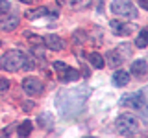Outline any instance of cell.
Returning <instances> with one entry per match:
<instances>
[{"instance_id":"obj_1","label":"cell","mask_w":148,"mask_h":138,"mask_svg":"<svg viewBox=\"0 0 148 138\" xmlns=\"http://www.w3.org/2000/svg\"><path fill=\"white\" fill-rule=\"evenodd\" d=\"M89 94H91V90L87 89L85 85H78V87H74V89L59 90L58 96H56V105L59 107L61 116L63 118L78 116V114L85 109Z\"/></svg>"},{"instance_id":"obj_2","label":"cell","mask_w":148,"mask_h":138,"mask_svg":"<svg viewBox=\"0 0 148 138\" xmlns=\"http://www.w3.org/2000/svg\"><path fill=\"white\" fill-rule=\"evenodd\" d=\"M24 61H26V53H22L21 50H9L0 57V70H6V72L22 70Z\"/></svg>"},{"instance_id":"obj_3","label":"cell","mask_w":148,"mask_h":138,"mask_svg":"<svg viewBox=\"0 0 148 138\" xmlns=\"http://www.w3.org/2000/svg\"><path fill=\"white\" fill-rule=\"evenodd\" d=\"M115 125H117L119 135H122V136H132L133 133L137 131L139 122H137V118L133 116L132 112H122V114H119Z\"/></svg>"},{"instance_id":"obj_4","label":"cell","mask_w":148,"mask_h":138,"mask_svg":"<svg viewBox=\"0 0 148 138\" xmlns=\"http://www.w3.org/2000/svg\"><path fill=\"white\" fill-rule=\"evenodd\" d=\"M146 90L141 89L139 92H132V94L122 96L120 99V105L122 107H130V109H135V110H145L146 109V98H145Z\"/></svg>"},{"instance_id":"obj_5","label":"cell","mask_w":148,"mask_h":138,"mask_svg":"<svg viewBox=\"0 0 148 138\" xmlns=\"http://www.w3.org/2000/svg\"><path fill=\"white\" fill-rule=\"evenodd\" d=\"M111 11L119 17H126V18H137V9L132 4V0H113L111 2Z\"/></svg>"},{"instance_id":"obj_6","label":"cell","mask_w":148,"mask_h":138,"mask_svg":"<svg viewBox=\"0 0 148 138\" xmlns=\"http://www.w3.org/2000/svg\"><path fill=\"white\" fill-rule=\"evenodd\" d=\"M45 89V83L39 79V77H34V76H28L22 79V90L26 92L28 96H37L41 94Z\"/></svg>"},{"instance_id":"obj_7","label":"cell","mask_w":148,"mask_h":138,"mask_svg":"<svg viewBox=\"0 0 148 138\" xmlns=\"http://www.w3.org/2000/svg\"><path fill=\"white\" fill-rule=\"evenodd\" d=\"M43 44L46 46V48L54 50V52H59V50H63V48H65V41H63V39H59L58 35H52V33L43 37Z\"/></svg>"},{"instance_id":"obj_8","label":"cell","mask_w":148,"mask_h":138,"mask_svg":"<svg viewBox=\"0 0 148 138\" xmlns=\"http://www.w3.org/2000/svg\"><path fill=\"white\" fill-rule=\"evenodd\" d=\"M18 26V15H8L4 18H0V30L2 31H13Z\"/></svg>"},{"instance_id":"obj_9","label":"cell","mask_w":148,"mask_h":138,"mask_svg":"<svg viewBox=\"0 0 148 138\" xmlns=\"http://www.w3.org/2000/svg\"><path fill=\"white\" fill-rule=\"evenodd\" d=\"M109 26H111V30H113V33L115 35H120V37H126V35H130V31H132L130 24L120 22V20H111Z\"/></svg>"},{"instance_id":"obj_10","label":"cell","mask_w":148,"mask_h":138,"mask_svg":"<svg viewBox=\"0 0 148 138\" xmlns=\"http://www.w3.org/2000/svg\"><path fill=\"white\" fill-rule=\"evenodd\" d=\"M59 11H56V9H48V7H37L35 11H28L26 13V17L30 18V20H35V18H39V17H46V15H52L56 17Z\"/></svg>"},{"instance_id":"obj_11","label":"cell","mask_w":148,"mask_h":138,"mask_svg":"<svg viewBox=\"0 0 148 138\" xmlns=\"http://www.w3.org/2000/svg\"><path fill=\"white\" fill-rule=\"evenodd\" d=\"M130 83V74L126 70H117L113 74V85L115 87H126Z\"/></svg>"},{"instance_id":"obj_12","label":"cell","mask_w":148,"mask_h":138,"mask_svg":"<svg viewBox=\"0 0 148 138\" xmlns=\"http://www.w3.org/2000/svg\"><path fill=\"white\" fill-rule=\"evenodd\" d=\"M148 72V64L145 59H137V61L132 63V74L133 76H145Z\"/></svg>"},{"instance_id":"obj_13","label":"cell","mask_w":148,"mask_h":138,"mask_svg":"<svg viewBox=\"0 0 148 138\" xmlns=\"http://www.w3.org/2000/svg\"><path fill=\"white\" fill-rule=\"evenodd\" d=\"M37 123H39L43 129H52V127H54V116H52L50 112L39 114V118H37Z\"/></svg>"},{"instance_id":"obj_14","label":"cell","mask_w":148,"mask_h":138,"mask_svg":"<svg viewBox=\"0 0 148 138\" xmlns=\"http://www.w3.org/2000/svg\"><path fill=\"white\" fill-rule=\"evenodd\" d=\"M32 129H34V123H32L30 120H24V122L17 127V135L18 136H28L32 133Z\"/></svg>"},{"instance_id":"obj_15","label":"cell","mask_w":148,"mask_h":138,"mask_svg":"<svg viewBox=\"0 0 148 138\" xmlns=\"http://www.w3.org/2000/svg\"><path fill=\"white\" fill-rule=\"evenodd\" d=\"M87 59H89V63L92 64L95 68H104V57H102L100 53H87Z\"/></svg>"},{"instance_id":"obj_16","label":"cell","mask_w":148,"mask_h":138,"mask_svg":"<svg viewBox=\"0 0 148 138\" xmlns=\"http://www.w3.org/2000/svg\"><path fill=\"white\" fill-rule=\"evenodd\" d=\"M135 46H137V48H146V46H148V31L146 30L139 31V35L135 39Z\"/></svg>"},{"instance_id":"obj_17","label":"cell","mask_w":148,"mask_h":138,"mask_svg":"<svg viewBox=\"0 0 148 138\" xmlns=\"http://www.w3.org/2000/svg\"><path fill=\"white\" fill-rule=\"evenodd\" d=\"M122 55H119V50H111V52L108 53V61H109V64L111 66H119L120 63H122Z\"/></svg>"},{"instance_id":"obj_18","label":"cell","mask_w":148,"mask_h":138,"mask_svg":"<svg viewBox=\"0 0 148 138\" xmlns=\"http://www.w3.org/2000/svg\"><path fill=\"white\" fill-rule=\"evenodd\" d=\"M78 76H80V74H78L76 68H71V66H69V68H67V72L63 74L61 81H65V83H67V81H76V79H78Z\"/></svg>"},{"instance_id":"obj_19","label":"cell","mask_w":148,"mask_h":138,"mask_svg":"<svg viewBox=\"0 0 148 138\" xmlns=\"http://www.w3.org/2000/svg\"><path fill=\"white\" fill-rule=\"evenodd\" d=\"M67 68H69V66H67V64H65L63 61H56V63H54V70L58 72L59 79H61V77H63V74L67 72Z\"/></svg>"},{"instance_id":"obj_20","label":"cell","mask_w":148,"mask_h":138,"mask_svg":"<svg viewBox=\"0 0 148 138\" xmlns=\"http://www.w3.org/2000/svg\"><path fill=\"white\" fill-rule=\"evenodd\" d=\"M92 0H71V6H72V9H83V7L89 6Z\"/></svg>"},{"instance_id":"obj_21","label":"cell","mask_w":148,"mask_h":138,"mask_svg":"<svg viewBox=\"0 0 148 138\" xmlns=\"http://www.w3.org/2000/svg\"><path fill=\"white\" fill-rule=\"evenodd\" d=\"M9 9H11V4H9L8 0H0V15L9 13Z\"/></svg>"},{"instance_id":"obj_22","label":"cell","mask_w":148,"mask_h":138,"mask_svg":"<svg viewBox=\"0 0 148 138\" xmlns=\"http://www.w3.org/2000/svg\"><path fill=\"white\" fill-rule=\"evenodd\" d=\"M8 89H9V81L6 77H2V79H0V92H6Z\"/></svg>"},{"instance_id":"obj_23","label":"cell","mask_w":148,"mask_h":138,"mask_svg":"<svg viewBox=\"0 0 148 138\" xmlns=\"http://www.w3.org/2000/svg\"><path fill=\"white\" fill-rule=\"evenodd\" d=\"M74 37H76V43H83V37H85V33H83V31H78Z\"/></svg>"},{"instance_id":"obj_24","label":"cell","mask_w":148,"mask_h":138,"mask_svg":"<svg viewBox=\"0 0 148 138\" xmlns=\"http://www.w3.org/2000/svg\"><path fill=\"white\" fill-rule=\"evenodd\" d=\"M139 4H141L143 9H148V2H146V0H139Z\"/></svg>"},{"instance_id":"obj_25","label":"cell","mask_w":148,"mask_h":138,"mask_svg":"<svg viewBox=\"0 0 148 138\" xmlns=\"http://www.w3.org/2000/svg\"><path fill=\"white\" fill-rule=\"evenodd\" d=\"M32 107H34V101H26L24 103V109H32Z\"/></svg>"},{"instance_id":"obj_26","label":"cell","mask_w":148,"mask_h":138,"mask_svg":"<svg viewBox=\"0 0 148 138\" xmlns=\"http://www.w3.org/2000/svg\"><path fill=\"white\" fill-rule=\"evenodd\" d=\"M18 2H24V4H30L32 0H18Z\"/></svg>"},{"instance_id":"obj_27","label":"cell","mask_w":148,"mask_h":138,"mask_svg":"<svg viewBox=\"0 0 148 138\" xmlns=\"http://www.w3.org/2000/svg\"><path fill=\"white\" fill-rule=\"evenodd\" d=\"M58 2H59V4H61V2H63V0H58Z\"/></svg>"}]
</instances>
